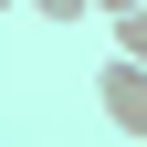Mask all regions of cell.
<instances>
[{
  "mask_svg": "<svg viewBox=\"0 0 147 147\" xmlns=\"http://www.w3.org/2000/svg\"><path fill=\"white\" fill-rule=\"evenodd\" d=\"M95 116L116 126V137H147V63L105 53V63H95Z\"/></svg>",
  "mask_w": 147,
  "mask_h": 147,
  "instance_id": "1",
  "label": "cell"
},
{
  "mask_svg": "<svg viewBox=\"0 0 147 147\" xmlns=\"http://www.w3.org/2000/svg\"><path fill=\"white\" fill-rule=\"evenodd\" d=\"M116 53H126V63H147V0H137V11H116Z\"/></svg>",
  "mask_w": 147,
  "mask_h": 147,
  "instance_id": "2",
  "label": "cell"
},
{
  "mask_svg": "<svg viewBox=\"0 0 147 147\" xmlns=\"http://www.w3.org/2000/svg\"><path fill=\"white\" fill-rule=\"evenodd\" d=\"M21 11H32V21H53V32H74L84 11H95V0H21Z\"/></svg>",
  "mask_w": 147,
  "mask_h": 147,
  "instance_id": "3",
  "label": "cell"
},
{
  "mask_svg": "<svg viewBox=\"0 0 147 147\" xmlns=\"http://www.w3.org/2000/svg\"><path fill=\"white\" fill-rule=\"evenodd\" d=\"M95 11H105V21H116V11H137V0H95Z\"/></svg>",
  "mask_w": 147,
  "mask_h": 147,
  "instance_id": "4",
  "label": "cell"
},
{
  "mask_svg": "<svg viewBox=\"0 0 147 147\" xmlns=\"http://www.w3.org/2000/svg\"><path fill=\"white\" fill-rule=\"evenodd\" d=\"M11 11H21V0H0V21H11Z\"/></svg>",
  "mask_w": 147,
  "mask_h": 147,
  "instance_id": "5",
  "label": "cell"
}]
</instances>
